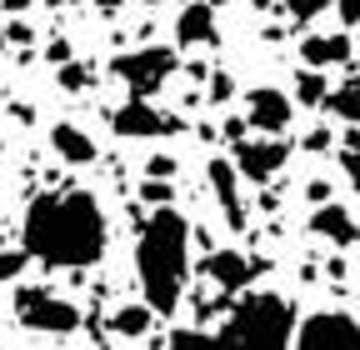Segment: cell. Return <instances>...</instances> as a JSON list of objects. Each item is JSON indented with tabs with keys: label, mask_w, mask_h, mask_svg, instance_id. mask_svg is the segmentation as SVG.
I'll list each match as a JSON object with an SVG mask.
<instances>
[{
	"label": "cell",
	"mask_w": 360,
	"mask_h": 350,
	"mask_svg": "<svg viewBox=\"0 0 360 350\" xmlns=\"http://www.w3.org/2000/svg\"><path fill=\"white\" fill-rule=\"evenodd\" d=\"M110 245L101 200L90 190H45L25 210V250L51 271H85Z\"/></svg>",
	"instance_id": "cell-1"
},
{
	"label": "cell",
	"mask_w": 360,
	"mask_h": 350,
	"mask_svg": "<svg viewBox=\"0 0 360 350\" xmlns=\"http://www.w3.org/2000/svg\"><path fill=\"white\" fill-rule=\"evenodd\" d=\"M135 271H141V290L150 300L155 316H175L180 295H186V276H191V226L186 215L155 205L150 221L141 226L135 240Z\"/></svg>",
	"instance_id": "cell-2"
},
{
	"label": "cell",
	"mask_w": 360,
	"mask_h": 350,
	"mask_svg": "<svg viewBox=\"0 0 360 350\" xmlns=\"http://www.w3.org/2000/svg\"><path fill=\"white\" fill-rule=\"evenodd\" d=\"M220 340L285 350V345H295V305L285 295H276V290H250V295L236 300V311L225 316Z\"/></svg>",
	"instance_id": "cell-3"
},
{
	"label": "cell",
	"mask_w": 360,
	"mask_h": 350,
	"mask_svg": "<svg viewBox=\"0 0 360 350\" xmlns=\"http://www.w3.org/2000/svg\"><path fill=\"white\" fill-rule=\"evenodd\" d=\"M15 316H20V325L45 330V335H70V330L80 325V311H75V305L60 300V295H51L45 285L15 290Z\"/></svg>",
	"instance_id": "cell-4"
},
{
	"label": "cell",
	"mask_w": 360,
	"mask_h": 350,
	"mask_svg": "<svg viewBox=\"0 0 360 350\" xmlns=\"http://www.w3.org/2000/svg\"><path fill=\"white\" fill-rule=\"evenodd\" d=\"M110 70L130 85V96H155L160 85L175 75V51L170 46H141V51H130V56H115Z\"/></svg>",
	"instance_id": "cell-5"
},
{
	"label": "cell",
	"mask_w": 360,
	"mask_h": 350,
	"mask_svg": "<svg viewBox=\"0 0 360 350\" xmlns=\"http://www.w3.org/2000/svg\"><path fill=\"white\" fill-rule=\"evenodd\" d=\"M231 160H236V170H240V181H250V186H265V181H276V175L285 170V160H290V145H285L281 136H260V141L240 136V141L231 145Z\"/></svg>",
	"instance_id": "cell-6"
},
{
	"label": "cell",
	"mask_w": 360,
	"mask_h": 350,
	"mask_svg": "<svg viewBox=\"0 0 360 350\" xmlns=\"http://www.w3.org/2000/svg\"><path fill=\"white\" fill-rule=\"evenodd\" d=\"M295 345L305 350H335V345H360V320L350 311H315L295 325Z\"/></svg>",
	"instance_id": "cell-7"
},
{
	"label": "cell",
	"mask_w": 360,
	"mask_h": 350,
	"mask_svg": "<svg viewBox=\"0 0 360 350\" xmlns=\"http://www.w3.org/2000/svg\"><path fill=\"white\" fill-rule=\"evenodd\" d=\"M110 130L120 141H155V136H170V130H180V120L160 115L150 105V96H130L115 115H110Z\"/></svg>",
	"instance_id": "cell-8"
},
{
	"label": "cell",
	"mask_w": 360,
	"mask_h": 350,
	"mask_svg": "<svg viewBox=\"0 0 360 350\" xmlns=\"http://www.w3.org/2000/svg\"><path fill=\"white\" fill-rule=\"evenodd\" d=\"M295 120V101L285 91H276V85H260V91H250L245 101V125L260 130V136H285Z\"/></svg>",
	"instance_id": "cell-9"
},
{
	"label": "cell",
	"mask_w": 360,
	"mask_h": 350,
	"mask_svg": "<svg viewBox=\"0 0 360 350\" xmlns=\"http://www.w3.org/2000/svg\"><path fill=\"white\" fill-rule=\"evenodd\" d=\"M205 175H210V190H215V200H220V215H225V226L231 231H245V200H240V170H236V160H210L205 165Z\"/></svg>",
	"instance_id": "cell-10"
},
{
	"label": "cell",
	"mask_w": 360,
	"mask_h": 350,
	"mask_svg": "<svg viewBox=\"0 0 360 350\" xmlns=\"http://www.w3.org/2000/svg\"><path fill=\"white\" fill-rule=\"evenodd\" d=\"M310 231L315 235H326L330 245H355L360 240V226H355V215L345 210V205H335V200H321V205H315V215H310Z\"/></svg>",
	"instance_id": "cell-11"
},
{
	"label": "cell",
	"mask_w": 360,
	"mask_h": 350,
	"mask_svg": "<svg viewBox=\"0 0 360 350\" xmlns=\"http://www.w3.org/2000/svg\"><path fill=\"white\" fill-rule=\"evenodd\" d=\"M175 46H215V6L210 0H191L175 20Z\"/></svg>",
	"instance_id": "cell-12"
},
{
	"label": "cell",
	"mask_w": 360,
	"mask_h": 350,
	"mask_svg": "<svg viewBox=\"0 0 360 350\" xmlns=\"http://www.w3.org/2000/svg\"><path fill=\"white\" fill-rule=\"evenodd\" d=\"M205 276H210L220 290H245V285L255 280V260L240 255V250H215V255L205 260Z\"/></svg>",
	"instance_id": "cell-13"
},
{
	"label": "cell",
	"mask_w": 360,
	"mask_h": 350,
	"mask_svg": "<svg viewBox=\"0 0 360 350\" xmlns=\"http://www.w3.org/2000/svg\"><path fill=\"white\" fill-rule=\"evenodd\" d=\"M51 150H56L65 165H90V160H96V141H90L80 125H70V120H60V125L51 130Z\"/></svg>",
	"instance_id": "cell-14"
},
{
	"label": "cell",
	"mask_w": 360,
	"mask_h": 350,
	"mask_svg": "<svg viewBox=\"0 0 360 350\" xmlns=\"http://www.w3.org/2000/svg\"><path fill=\"white\" fill-rule=\"evenodd\" d=\"M300 60L305 65H345L350 60V40L335 30V35H310V40H300Z\"/></svg>",
	"instance_id": "cell-15"
},
{
	"label": "cell",
	"mask_w": 360,
	"mask_h": 350,
	"mask_svg": "<svg viewBox=\"0 0 360 350\" xmlns=\"http://www.w3.org/2000/svg\"><path fill=\"white\" fill-rule=\"evenodd\" d=\"M150 325H155L150 300H141V305H120V311L110 316V330H115V335H125V340H146V335H150Z\"/></svg>",
	"instance_id": "cell-16"
},
{
	"label": "cell",
	"mask_w": 360,
	"mask_h": 350,
	"mask_svg": "<svg viewBox=\"0 0 360 350\" xmlns=\"http://www.w3.org/2000/svg\"><path fill=\"white\" fill-rule=\"evenodd\" d=\"M326 110H330L335 120H345V125H360V75H355V80H345L340 91H330V96H326Z\"/></svg>",
	"instance_id": "cell-17"
},
{
	"label": "cell",
	"mask_w": 360,
	"mask_h": 350,
	"mask_svg": "<svg viewBox=\"0 0 360 350\" xmlns=\"http://www.w3.org/2000/svg\"><path fill=\"white\" fill-rule=\"evenodd\" d=\"M326 80H321V65H305L300 75H295V101L300 105H326Z\"/></svg>",
	"instance_id": "cell-18"
},
{
	"label": "cell",
	"mask_w": 360,
	"mask_h": 350,
	"mask_svg": "<svg viewBox=\"0 0 360 350\" xmlns=\"http://www.w3.org/2000/svg\"><path fill=\"white\" fill-rule=\"evenodd\" d=\"M340 170H345V181L360 190V125H350V136L340 145Z\"/></svg>",
	"instance_id": "cell-19"
},
{
	"label": "cell",
	"mask_w": 360,
	"mask_h": 350,
	"mask_svg": "<svg viewBox=\"0 0 360 350\" xmlns=\"http://www.w3.org/2000/svg\"><path fill=\"white\" fill-rule=\"evenodd\" d=\"M30 260H35V255H30L25 245H20V250H0V285H6V280H20Z\"/></svg>",
	"instance_id": "cell-20"
},
{
	"label": "cell",
	"mask_w": 360,
	"mask_h": 350,
	"mask_svg": "<svg viewBox=\"0 0 360 350\" xmlns=\"http://www.w3.org/2000/svg\"><path fill=\"white\" fill-rule=\"evenodd\" d=\"M330 6H335V0H285V15L305 25V20H315V15H326Z\"/></svg>",
	"instance_id": "cell-21"
},
{
	"label": "cell",
	"mask_w": 360,
	"mask_h": 350,
	"mask_svg": "<svg viewBox=\"0 0 360 350\" xmlns=\"http://www.w3.org/2000/svg\"><path fill=\"white\" fill-rule=\"evenodd\" d=\"M85 85H90V70L75 60H60V91H85Z\"/></svg>",
	"instance_id": "cell-22"
},
{
	"label": "cell",
	"mask_w": 360,
	"mask_h": 350,
	"mask_svg": "<svg viewBox=\"0 0 360 350\" xmlns=\"http://www.w3.org/2000/svg\"><path fill=\"white\" fill-rule=\"evenodd\" d=\"M231 96H236V80L225 75V70H220V75H210V101L220 105V101H231Z\"/></svg>",
	"instance_id": "cell-23"
},
{
	"label": "cell",
	"mask_w": 360,
	"mask_h": 350,
	"mask_svg": "<svg viewBox=\"0 0 360 350\" xmlns=\"http://www.w3.org/2000/svg\"><path fill=\"white\" fill-rule=\"evenodd\" d=\"M146 175H160V181H170V175H175V160H170V155H150V160H146Z\"/></svg>",
	"instance_id": "cell-24"
},
{
	"label": "cell",
	"mask_w": 360,
	"mask_h": 350,
	"mask_svg": "<svg viewBox=\"0 0 360 350\" xmlns=\"http://www.w3.org/2000/svg\"><path fill=\"white\" fill-rule=\"evenodd\" d=\"M340 11V25H360V0H335Z\"/></svg>",
	"instance_id": "cell-25"
},
{
	"label": "cell",
	"mask_w": 360,
	"mask_h": 350,
	"mask_svg": "<svg viewBox=\"0 0 360 350\" xmlns=\"http://www.w3.org/2000/svg\"><path fill=\"white\" fill-rule=\"evenodd\" d=\"M330 145V130H310L305 136V150H326Z\"/></svg>",
	"instance_id": "cell-26"
},
{
	"label": "cell",
	"mask_w": 360,
	"mask_h": 350,
	"mask_svg": "<svg viewBox=\"0 0 360 350\" xmlns=\"http://www.w3.org/2000/svg\"><path fill=\"white\" fill-rule=\"evenodd\" d=\"M305 195H310V200H315V205H321V200H326V195H330V186H326V181H310V186H305Z\"/></svg>",
	"instance_id": "cell-27"
},
{
	"label": "cell",
	"mask_w": 360,
	"mask_h": 350,
	"mask_svg": "<svg viewBox=\"0 0 360 350\" xmlns=\"http://www.w3.org/2000/svg\"><path fill=\"white\" fill-rule=\"evenodd\" d=\"M51 60L60 65V60H70V46H65V40H56V46H51Z\"/></svg>",
	"instance_id": "cell-28"
},
{
	"label": "cell",
	"mask_w": 360,
	"mask_h": 350,
	"mask_svg": "<svg viewBox=\"0 0 360 350\" xmlns=\"http://www.w3.org/2000/svg\"><path fill=\"white\" fill-rule=\"evenodd\" d=\"M96 6H101V11H120V0H96Z\"/></svg>",
	"instance_id": "cell-29"
},
{
	"label": "cell",
	"mask_w": 360,
	"mask_h": 350,
	"mask_svg": "<svg viewBox=\"0 0 360 350\" xmlns=\"http://www.w3.org/2000/svg\"><path fill=\"white\" fill-rule=\"evenodd\" d=\"M146 6H165V0H146Z\"/></svg>",
	"instance_id": "cell-30"
}]
</instances>
